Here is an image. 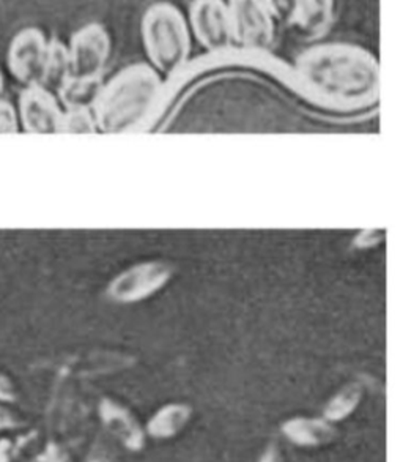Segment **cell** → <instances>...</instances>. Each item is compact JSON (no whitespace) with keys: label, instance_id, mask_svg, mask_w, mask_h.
I'll return each instance as SVG.
<instances>
[{"label":"cell","instance_id":"cell-1","mask_svg":"<svg viewBox=\"0 0 403 462\" xmlns=\"http://www.w3.org/2000/svg\"><path fill=\"white\" fill-rule=\"evenodd\" d=\"M297 92L318 106L353 113L375 106L381 90L377 57L360 44L322 42L295 59Z\"/></svg>","mask_w":403,"mask_h":462},{"label":"cell","instance_id":"cell-2","mask_svg":"<svg viewBox=\"0 0 403 462\" xmlns=\"http://www.w3.org/2000/svg\"><path fill=\"white\" fill-rule=\"evenodd\" d=\"M164 81L150 63H131L105 81L95 105L96 128L120 134L147 128L153 124Z\"/></svg>","mask_w":403,"mask_h":462},{"label":"cell","instance_id":"cell-3","mask_svg":"<svg viewBox=\"0 0 403 462\" xmlns=\"http://www.w3.org/2000/svg\"><path fill=\"white\" fill-rule=\"evenodd\" d=\"M142 42L150 65L174 78L188 67L191 56V31L179 6L168 2L150 5L142 16Z\"/></svg>","mask_w":403,"mask_h":462},{"label":"cell","instance_id":"cell-4","mask_svg":"<svg viewBox=\"0 0 403 462\" xmlns=\"http://www.w3.org/2000/svg\"><path fill=\"white\" fill-rule=\"evenodd\" d=\"M230 25L236 50L267 52L276 35L270 2L236 0L229 2Z\"/></svg>","mask_w":403,"mask_h":462},{"label":"cell","instance_id":"cell-5","mask_svg":"<svg viewBox=\"0 0 403 462\" xmlns=\"http://www.w3.org/2000/svg\"><path fill=\"white\" fill-rule=\"evenodd\" d=\"M67 48L73 78H103L112 50L111 35L105 25L100 23L82 25L73 33Z\"/></svg>","mask_w":403,"mask_h":462},{"label":"cell","instance_id":"cell-6","mask_svg":"<svg viewBox=\"0 0 403 462\" xmlns=\"http://www.w3.org/2000/svg\"><path fill=\"white\" fill-rule=\"evenodd\" d=\"M50 50V38L38 27H24L12 38L6 65L10 75L24 88L35 86L43 78L44 63Z\"/></svg>","mask_w":403,"mask_h":462},{"label":"cell","instance_id":"cell-7","mask_svg":"<svg viewBox=\"0 0 403 462\" xmlns=\"http://www.w3.org/2000/svg\"><path fill=\"white\" fill-rule=\"evenodd\" d=\"M189 31L205 50L223 54L234 50L229 6L221 0H202L189 5Z\"/></svg>","mask_w":403,"mask_h":462},{"label":"cell","instance_id":"cell-8","mask_svg":"<svg viewBox=\"0 0 403 462\" xmlns=\"http://www.w3.org/2000/svg\"><path fill=\"white\" fill-rule=\"evenodd\" d=\"M172 273V267L161 261L136 263L112 280L107 295L117 303H137L160 292Z\"/></svg>","mask_w":403,"mask_h":462},{"label":"cell","instance_id":"cell-9","mask_svg":"<svg viewBox=\"0 0 403 462\" xmlns=\"http://www.w3.org/2000/svg\"><path fill=\"white\" fill-rule=\"evenodd\" d=\"M16 111L23 132L32 134H50L57 133L63 107L57 100V95L46 90L43 86L35 84L24 88L19 94Z\"/></svg>","mask_w":403,"mask_h":462},{"label":"cell","instance_id":"cell-10","mask_svg":"<svg viewBox=\"0 0 403 462\" xmlns=\"http://www.w3.org/2000/svg\"><path fill=\"white\" fill-rule=\"evenodd\" d=\"M287 8L289 25L301 40L322 38L334 21V4L328 0L295 2L289 4Z\"/></svg>","mask_w":403,"mask_h":462},{"label":"cell","instance_id":"cell-11","mask_svg":"<svg viewBox=\"0 0 403 462\" xmlns=\"http://www.w3.org/2000/svg\"><path fill=\"white\" fill-rule=\"evenodd\" d=\"M100 417L105 430L118 439L124 448L134 453L143 450L145 431L130 409L112 398H103L100 402Z\"/></svg>","mask_w":403,"mask_h":462},{"label":"cell","instance_id":"cell-12","mask_svg":"<svg viewBox=\"0 0 403 462\" xmlns=\"http://www.w3.org/2000/svg\"><path fill=\"white\" fill-rule=\"evenodd\" d=\"M282 436L301 448H316L334 442L337 430L325 419L295 417L280 426Z\"/></svg>","mask_w":403,"mask_h":462},{"label":"cell","instance_id":"cell-13","mask_svg":"<svg viewBox=\"0 0 403 462\" xmlns=\"http://www.w3.org/2000/svg\"><path fill=\"white\" fill-rule=\"evenodd\" d=\"M193 409L183 402H170L156 411L145 426V434L158 440H166L179 436L189 423Z\"/></svg>","mask_w":403,"mask_h":462},{"label":"cell","instance_id":"cell-14","mask_svg":"<svg viewBox=\"0 0 403 462\" xmlns=\"http://www.w3.org/2000/svg\"><path fill=\"white\" fill-rule=\"evenodd\" d=\"M103 78L94 79H84V78H71L63 86L57 100L63 109H79V111H92L103 88Z\"/></svg>","mask_w":403,"mask_h":462},{"label":"cell","instance_id":"cell-15","mask_svg":"<svg viewBox=\"0 0 403 462\" xmlns=\"http://www.w3.org/2000/svg\"><path fill=\"white\" fill-rule=\"evenodd\" d=\"M71 63H69V48L60 40H50V50L44 63L43 78L40 86L52 94H59V90L71 79Z\"/></svg>","mask_w":403,"mask_h":462},{"label":"cell","instance_id":"cell-16","mask_svg":"<svg viewBox=\"0 0 403 462\" xmlns=\"http://www.w3.org/2000/svg\"><path fill=\"white\" fill-rule=\"evenodd\" d=\"M362 394L364 392L358 382L343 385L325 406L323 419L329 423H337V421L347 420L360 407Z\"/></svg>","mask_w":403,"mask_h":462},{"label":"cell","instance_id":"cell-17","mask_svg":"<svg viewBox=\"0 0 403 462\" xmlns=\"http://www.w3.org/2000/svg\"><path fill=\"white\" fill-rule=\"evenodd\" d=\"M98 132L92 111L79 109H63L62 117L59 120L57 133L63 134H92Z\"/></svg>","mask_w":403,"mask_h":462},{"label":"cell","instance_id":"cell-18","mask_svg":"<svg viewBox=\"0 0 403 462\" xmlns=\"http://www.w3.org/2000/svg\"><path fill=\"white\" fill-rule=\"evenodd\" d=\"M21 132L18 111L5 98H0V134H13Z\"/></svg>","mask_w":403,"mask_h":462},{"label":"cell","instance_id":"cell-19","mask_svg":"<svg viewBox=\"0 0 403 462\" xmlns=\"http://www.w3.org/2000/svg\"><path fill=\"white\" fill-rule=\"evenodd\" d=\"M23 426V419L18 412H14L10 404L0 402V432L14 431Z\"/></svg>","mask_w":403,"mask_h":462},{"label":"cell","instance_id":"cell-20","mask_svg":"<svg viewBox=\"0 0 403 462\" xmlns=\"http://www.w3.org/2000/svg\"><path fill=\"white\" fill-rule=\"evenodd\" d=\"M18 401V390L12 377L0 369V402L14 404Z\"/></svg>","mask_w":403,"mask_h":462},{"label":"cell","instance_id":"cell-21","mask_svg":"<svg viewBox=\"0 0 403 462\" xmlns=\"http://www.w3.org/2000/svg\"><path fill=\"white\" fill-rule=\"evenodd\" d=\"M257 462H280L279 451L274 445H270Z\"/></svg>","mask_w":403,"mask_h":462},{"label":"cell","instance_id":"cell-22","mask_svg":"<svg viewBox=\"0 0 403 462\" xmlns=\"http://www.w3.org/2000/svg\"><path fill=\"white\" fill-rule=\"evenodd\" d=\"M90 462H112V459L111 457H105V455L101 453V455H94L92 459H90Z\"/></svg>","mask_w":403,"mask_h":462},{"label":"cell","instance_id":"cell-23","mask_svg":"<svg viewBox=\"0 0 403 462\" xmlns=\"http://www.w3.org/2000/svg\"><path fill=\"white\" fill-rule=\"evenodd\" d=\"M4 92H5V78L0 69V98H4Z\"/></svg>","mask_w":403,"mask_h":462}]
</instances>
